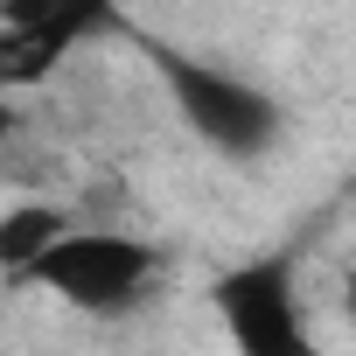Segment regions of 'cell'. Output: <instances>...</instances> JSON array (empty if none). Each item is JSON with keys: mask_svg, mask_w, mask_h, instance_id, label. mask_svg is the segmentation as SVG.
<instances>
[{"mask_svg": "<svg viewBox=\"0 0 356 356\" xmlns=\"http://www.w3.org/2000/svg\"><path fill=\"white\" fill-rule=\"evenodd\" d=\"M140 56L154 63V77H161L175 119L196 133L203 154H217V161H231V168H259L266 154H280V140H286V105H280L266 84H252L245 70L210 63V56H196V49H182V42H161V35H140Z\"/></svg>", "mask_w": 356, "mask_h": 356, "instance_id": "6da1fadb", "label": "cell"}, {"mask_svg": "<svg viewBox=\"0 0 356 356\" xmlns=\"http://www.w3.org/2000/svg\"><path fill=\"white\" fill-rule=\"evenodd\" d=\"M168 259L161 245L133 238V231H98V224H70L29 273L22 286L63 300L70 314H91V321H119L133 307H147V293L161 286Z\"/></svg>", "mask_w": 356, "mask_h": 356, "instance_id": "7a4b0ae2", "label": "cell"}, {"mask_svg": "<svg viewBox=\"0 0 356 356\" xmlns=\"http://www.w3.org/2000/svg\"><path fill=\"white\" fill-rule=\"evenodd\" d=\"M210 307L245 356H307V300H300V252H259L210 280Z\"/></svg>", "mask_w": 356, "mask_h": 356, "instance_id": "3957f363", "label": "cell"}, {"mask_svg": "<svg viewBox=\"0 0 356 356\" xmlns=\"http://www.w3.org/2000/svg\"><path fill=\"white\" fill-rule=\"evenodd\" d=\"M126 29V0H0V84L29 91L84 42Z\"/></svg>", "mask_w": 356, "mask_h": 356, "instance_id": "277c9868", "label": "cell"}, {"mask_svg": "<svg viewBox=\"0 0 356 356\" xmlns=\"http://www.w3.org/2000/svg\"><path fill=\"white\" fill-rule=\"evenodd\" d=\"M70 231L56 203H8L0 210V286H22V273Z\"/></svg>", "mask_w": 356, "mask_h": 356, "instance_id": "5b68a950", "label": "cell"}, {"mask_svg": "<svg viewBox=\"0 0 356 356\" xmlns=\"http://www.w3.org/2000/svg\"><path fill=\"white\" fill-rule=\"evenodd\" d=\"M342 314H349V328H356V266L342 273Z\"/></svg>", "mask_w": 356, "mask_h": 356, "instance_id": "8992f818", "label": "cell"}]
</instances>
